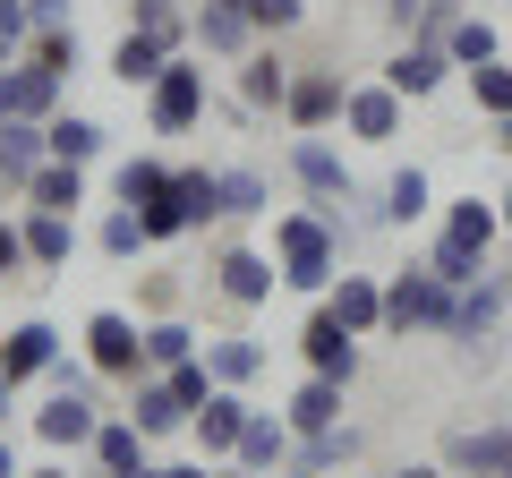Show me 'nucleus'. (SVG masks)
<instances>
[{
	"label": "nucleus",
	"instance_id": "obj_1",
	"mask_svg": "<svg viewBox=\"0 0 512 478\" xmlns=\"http://www.w3.org/2000/svg\"><path fill=\"white\" fill-rule=\"evenodd\" d=\"M274 265H282V291H299V299H325L333 291V274L350 265V222H342V205H282L274 214Z\"/></svg>",
	"mask_w": 512,
	"mask_h": 478
},
{
	"label": "nucleus",
	"instance_id": "obj_2",
	"mask_svg": "<svg viewBox=\"0 0 512 478\" xmlns=\"http://www.w3.org/2000/svg\"><path fill=\"white\" fill-rule=\"evenodd\" d=\"M495 239H504V214H495V197H453V205H436V239H427L419 257L461 291V282H478V274L495 265Z\"/></svg>",
	"mask_w": 512,
	"mask_h": 478
},
{
	"label": "nucleus",
	"instance_id": "obj_3",
	"mask_svg": "<svg viewBox=\"0 0 512 478\" xmlns=\"http://www.w3.org/2000/svg\"><path fill=\"white\" fill-rule=\"evenodd\" d=\"M444 325H453V282L436 274L427 257H410V265H393L384 274V333H436L444 342Z\"/></svg>",
	"mask_w": 512,
	"mask_h": 478
},
{
	"label": "nucleus",
	"instance_id": "obj_4",
	"mask_svg": "<svg viewBox=\"0 0 512 478\" xmlns=\"http://www.w3.org/2000/svg\"><path fill=\"white\" fill-rule=\"evenodd\" d=\"M205 103H214V86H205V52H171L163 77L146 86V129L154 137H188V129H205Z\"/></svg>",
	"mask_w": 512,
	"mask_h": 478
},
{
	"label": "nucleus",
	"instance_id": "obj_5",
	"mask_svg": "<svg viewBox=\"0 0 512 478\" xmlns=\"http://www.w3.org/2000/svg\"><path fill=\"white\" fill-rule=\"evenodd\" d=\"M504 316H512V274H478V282H461L453 291V325H444V342L461 350V359H495V333H504Z\"/></svg>",
	"mask_w": 512,
	"mask_h": 478
},
{
	"label": "nucleus",
	"instance_id": "obj_6",
	"mask_svg": "<svg viewBox=\"0 0 512 478\" xmlns=\"http://www.w3.org/2000/svg\"><path fill=\"white\" fill-rule=\"evenodd\" d=\"M205 282H214V299L222 308H265V299L282 291V265H274V248H248V239H231V248H214V265H205Z\"/></svg>",
	"mask_w": 512,
	"mask_h": 478
},
{
	"label": "nucleus",
	"instance_id": "obj_7",
	"mask_svg": "<svg viewBox=\"0 0 512 478\" xmlns=\"http://www.w3.org/2000/svg\"><path fill=\"white\" fill-rule=\"evenodd\" d=\"M77 342H86V359L103 368V385H128V376H146V316H128V308H94Z\"/></svg>",
	"mask_w": 512,
	"mask_h": 478
},
{
	"label": "nucleus",
	"instance_id": "obj_8",
	"mask_svg": "<svg viewBox=\"0 0 512 478\" xmlns=\"http://www.w3.org/2000/svg\"><path fill=\"white\" fill-rule=\"evenodd\" d=\"M342 94H350V77L333 69V60H308V69H291V94H282V129H291V137H325L333 120H342Z\"/></svg>",
	"mask_w": 512,
	"mask_h": 478
},
{
	"label": "nucleus",
	"instance_id": "obj_9",
	"mask_svg": "<svg viewBox=\"0 0 512 478\" xmlns=\"http://www.w3.org/2000/svg\"><path fill=\"white\" fill-rule=\"evenodd\" d=\"M299 359H308V376H333V385H350V376L367 368V342H359V333H350L342 316L325 308V299H316L308 325H299Z\"/></svg>",
	"mask_w": 512,
	"mask_h": 478
},
{
	"label": "nucleus",
	"instance_id": "obj_10",
	"mask_svg": "<svg viewBox=\"0 0 512 478\" xmlns=\"http://www.w3.org/2000/svg\"><path fill=\"white\" fill-rule=\"evenodd\" d=\"M291 180H299V197H316V205H359V180H350V154L333 146V137H291Z\"/></svg>",
	"mask_w": 512,
	"mask_h": 478
},
{
	"label": "nucleus",
	"instance_id": "obj_11",
	"mask_svg": "<svg viewBox=\"0 0 512 478\" xmlns=\"http://www.w3.org/2000/svg\"><path fill=\"white\" fill-rule=\"evenodd\" d=\"M111 410H103V393H43V410H35V444L43 453H86L94 444V427H103Z\"/></svg>",
	"mask_w": 512,
	"mask_h": 478
},
{
	"label": "nucleus",
	"instance_id": "obj_12",
	"mask_svg": "<svg viewBox=\"0 0 512 478\" xmlns=\"http://www.w3.org/2000/svg\"><path fill=\"white\" fill-rule=\"evenodd\" d=\"M402 120H410V103L384 86V77H367V86L350 77V94H342V137H350V146H393Z\"/></svg>",
	"mask_w": 512,
	"mask_h": 478
},
{
	"label": "nucleus",
	"instance_id": "obj_13",
	"mask_svg": "<svg viewBox=\"0 0 512 478\" xmlns=\"http://www.w3.org/2000/svg\"><path fill=\"white\" fill-rule=\"evenodd\" d=\"M453 52H444V43H427V35H402L393 43V60H384V86L402 94V103H427V94H444L453 86Z\"/></svg>",
	"mask_w": 512,
	"mask_h": 478
},
{
	"label": "nucleus",
	"instance_id": "obj_14",
	"mask_svg": "<svg viewBox=\"0 0 512 478\" xmlns=\"http://www.w3.org/2000/svg\"><path fill=\"white\" fill-rule=\"evenodd\" d=\"M291 69H299V60H282L274 43H256L248 60H231V94H239V111H248V120H282V94H291Z\"/></svg>",
	"mask_w": 512,
	"mask_h": 478
},
{
	"label": "nucleus",
	"instance_id": "obj_15",
	"mask_svg": "<svg viewBox=\"0 0 512 478\" xmlns=\"http://www.w3.org/2000/svg\"><path fill=\"white\" fill-rule=\"evenodd\" d=\"M436 461H444L453 478H512V419H487V427H453Z\"/></svg>",
	"mask_w": 512,
	"mask_h": 478
},
{
	"label": "nucleus",
	"instance_id": "obj_16",
	"mask_svg": "<svg viewBox=\"0 0 512 478\" xmlns=\"http://www.w3.org/2000/svg\"><path fill=\"white\" fill-rule=\"evenodd\" d=\"M86 461H94V478H146V470H154V436L120 410V419H103V427H94Z\"/></svg>",
	"mask_w": 512,
	"mask_h": 478
},
{
	"label": "nucleus",
	"instance_id": "obj_17",
	"mask_svg": "<svg viewBox=\"0 0 512 478\" xmlns=\"http://www.w3.org/2000/svg\"><path fill=\"white\" fill-rule=\"evenodd\" d=\"M248 419H256L248 393H239V385H214V402L188 419V436H197V453H205V461H231V453H239V436H248Z\"/></svg>",
	"mask_w": 512,
	"mask_h": 478
},
{
	"label": "nucleus",
	"instance_id": "obj_18",
	"mask_svg": "<svg viewBox=\"0 0 512 478\" xmlns=\"http://www.w3.org/2000/svg\"><path fill=\"white\" fill-rule=\"evenodd\" d=\"M60 350H69V342H60V325H52V316H18V325L0 333V368L18 376V385H43Z\"/></svg>",
	"mask_w": 512,
	"mask_h": 478
},
{
	"label": "nucleus",
	"instance_id": "obj_19",
	"mask_svg": "<svg viewBox=\"0 0 512 478\" xmlns=\"http://www.w3.org/2000/svg\"><path fill=\"white\" fill-rule=\"evenodd\" d=\"M325 308L342 316L359 342H376V333H384V274H350V265H342V274H333V291H325Z\"/></svg>",
	"mask_w": 512,
	"mask_h": 478
},
{
	"label": "nucleus",
	"instance_id": "obj_20",
	"mask_svg": "<svg viewBox=\"0 0 512 478\" xmlns=\"http://www.w3.org/2000/svg\"><path fill=\"white\" fill-rule=\"evenodd\" d=\"M291 453H299V436H291V419H282V410H256L248 419V436H239V470L248 478H274V470H291Z\"/></svg>",
	"mask_w": 512,
	"mask_h": 478
},
{
	"label": "nucleus",
	"instance_id": "obj_21",
	"mask_svg": "<svg viewBox=\"0 0 512 478\" xmlns=\"http://www.w3.org/2000/svg\"><path fill=\"white\" fill-rule=\"evenodd\" d=\"M188 43H197L205 60H248L256 52V26H248V9H214V0H197V26H188Z\"/></svg>",
	"mask_w": 512,
	"mask_h": 478
},
{
	"label": "nucleus",
	"instance_id": "obj_22",
	"mask_svg": "<svg viewBox=\"0 0 512 478\" xmlns=\"http://www.w3.org/2000/svg\"><path fill=\"white\" fill-rule=\"evenodd\" d=\"M436 180H427L419 163H402L393 180H384V197H376V222H393V231H419V222H436Z\"/></svg>",
	"mask_w": 512,
	"mask_h": 478
},
{
	"label": "nucleus",
	"instance_id": "obj_23",
	"mask_svg": "<svg viewBox=\"0 0 512 478\" xmlns=\"http://www.w3.org/2000/svg\"><path fill=\"white\" fill-rule=\"evenodd\" d=\"M52 163V137H43V120H0V197H18L35 171Z\"/></svg>",
	"mask_w": 512,
	"mask_h": 478
},
{
	"label": "nucleus",
	"instance_id": "obj_24",
	"mask_svg": "<svg viewBox=\"0 0 512 478\" xmlns=\"http://www.w3.org/2000/svg\"><path fill=\"white\" fill-rule=\"evenodd\" d=\"M128 419H137V427H146V436L154 444H163V436H188V410H180V393H171V376H128Z\"/></svg>",
	"mask_w": 512,
	"mask_h": 478
},
{
	"label": "nucleus",
	"instance_id": "obj_25",
	"mask_svg": "<svg viewBox=\"0 0 512 478\" xmlns=\"http://www.w3.org/2000/svg\"><path fill=\"white\" fill-rule=\"evenodd\" d=\"M205 368H214V385H239V393H248L256 376L274 368V350L256 342V333H205Z\"/></svg>",
	"mask_w": 512,
	"mask_h": 478
},
{
	"label": "nucleus",
	"instance_id": "obj_26",
	"mask_svg": "<svg viewBox=\"0 0 512 478\" xmlns=\"http://www.w3.org/2000/svg\"><path fill=\"white\" fill-rule=\"evenodd\" d=\"M342 393H350V385H333V376H299L291 402H282L291 436H325V427H342Z\"/></svg>",
	"mask_w": 512,
	"mask_h": 478
},
{
	"label": "nucleus",
	"instance_id": "obj_27",
	"mask_svg": "<svg viewBox=\"0 0 512 478\" xmlns=\"http://www.w3.org/2000/svg\"><path fill=\"white\" fill-rule=\"evenodd\" d=\"M43 137H52V154H60V163H86V171L111 154V129H103V120H86V111H69V103H60L52 120H43Z\"/></svg>",
	"mask_w": 512,
	"mask_h": 478
},
{
	"label": "nucleus",
	"instance_id": "obj_28",
	"mask_svg": "<svg viewBox=\"0 0 512 478\" xmlns=\"http://www.w3.org/2000/svg\"><path fill=\"white\" fill-rule=\"evenodd\" d=\"M26 257H35V274H69V257H77V214H35L26 205Z\"/></svg>",
	"mask_w": 512,
	"mask_h": 478
},
{
	"label": "nucleus",
	"instance_id": "obj_29",
	"mask_svg": "<svg viewBox=\"0 0 512 478\" xmlns=\"http://www.w3.org/2000/svg\"><path fill=\"white\" fill-rule=\"evenodd\" d=\"M60 94H69V77L35 69V60H9V120H52Z\"/></svg>",
	"mask_w": 512,
	"mask_h": 478
},
{
	"label": "nucleus",
	"instance_id": "obj_30",
	"mask_svg": "<svg viewBox=\"0 0 512 478\" xmlns=\"http://www.w3.org/2000/svg\"><path fill=\"white\" fill-rule=\"evenodd\" d=\"M18 197L35 205V214H77V205H86V163H60V154H52V163L18 188Z\"/></svg>",
	"mask_w": 512,
	"mask_h": 478
},
{
	"label": "nucleus",
	"instance_id": "obj_31",
	"mask_svg": "<svg viewBox=\"0 0 512 478\" xmlns=\"http://www.w3.org/2000/svg\"><path fill=\"white\" fill-rule=\"evenodd\" d=\"M222 222H274V180H265L256 163L222 171Z\"/></svg>",
	"mask_w": 512,
	"mask_h": 478
},
{
	"label": "nucleus",
	"instance_id": "obj_32",
	"mask_svg": "<svg viewBox=\"0 0 512 478\" xmlns=\"http://www.w3.org/2000/svg\"><path fill=\"white\" fill-rule=\"evenodd\" d=\"M120 9H128V26H137V35H154L163 52H197V43H188L197 9H180V0H120Z\"/></svg>",
	"mask_w": 512,
	"mask_h": 478
},
{
	"label": "nucleus",
	"instance_id": "obj_33",
	"mask_svg": "<svg viewBox=\"0 0 512 478\" xmlns=\"http://www.w3.org/2000/svg\"><path fill=\"white\" fill-rule=\"evenodd\" d=\"M163 188H171L163 154H120V163H111V205H154Z\"/></svg>",
	"mask_w": 512,
	"mask_h": 478
},
{
	"label": "nucleus",
	"instance_id": "obj_34",
	"mask_svg": "<svg viewBox=\"0 0 512 478\" xmlns=\"http://www.w3.org/2000/svg\"><path fill=\"white\" fill-rule=\"evenodd\" d=\"M163 60H171V52H163V43H154V35H137V26H128V35L111 43V77H120L128 94H146L154 77H163Z\"/></svg>",
	"mask_w": 512,
	"mask_h": 478
},
{
	"label": "nucleus",
	"instance_id": "obj_35",
	"mask_svg": "<svg viewBox=\"0 0 512 478\" xmlns=\"http://www.w3.org/2000/svg\"><path fill=\"white\" fill-rule=\"evenodd\" d=\"M205 350V333L188 325V316H146V368L163 376V368H180V359H197Z\"/></svg>",
	"mask_w": 512,
	"mask_h": 478
},
{
	"label": "nucleus",
	"instance_id": "obj_36",
	"mask_svg": "<svg viewBox=\"0 0 512 478\" xmlns=\"http://www.w3.org/2000/svg\"><path fill=\"white\" fill-rule=\"evenodd\" d=\"M444 52H453V69H478V60H504L512 43H504V26H495V18H478V9H461V26L444 35Z\"/></svg>",
	"mask_w": 512,
	"mask_h": 478
},
{
	"label": "nucleus",
	"instance_id": "obj_37",
	"mask_svg": "<svg viewBox=\"0 0 512 478\" xmlns=\"http://www.w3.org/2000/svg\"><path fill=\"white\" fill-rule=\"evenodd\" d=\"M359 453H367V436L342 419V427H325V436H299V453H291V461H308L316 478H333V470H350Z\"/></svg>",
	"mask_w": 512,
	"mask_h": 478
},
{
	"label": "nucleus",
	"instance_id": "obj_38",
	"mask_svg": "<svg viewBox=\"0 0 512 478\" xmlns=\"http://www.w3.org/2000/svg\"><path fill=\"white\" fill-rule=\"evenodd\" d=\"M171 188H180V205H188V222H222V171L214 163H171Z\"/></svg>",
	"mask_w": 512,
	"mask_h": 478
},
{
	"label": "nucleus",
	"instance_id": "obj_39",
	"mask_svg": "<svg viewBox=\"0 0 512 478\" xmlns=\"http://www.w3.org/2000/svg\"><path fill=\"white\" fill-rule=\"evenodd\" d=\"M94 248H103V257H120V265H137V257H146L154 239H146V222H137V205H111V214L94 222Z\"/></svg>",
	"mask_w": 512,
	"mask_h": 478
},
{
	"label": "nucleus",
	"instance_id": "obj_40",
	"mask_svg": "<svg viewBox=\"0 0 512 478\" xmlns=\"http://www.w3.org/2000/svg\"><path fill=\"white\" fill-rule=\"evenodd\" d=\"M461 77H470V111H478V120H504V111H512V52L504 60H478V69H461Z\"/></svg>",
	"mask_w": 512,
	"mask_h": 478
},
{
	"label": "nucleus",
	"instance_id": "obj_41",
	"mask_svg": "<svg viewBox=\"0 0 512 478\" xmlns=\"http://www.w3.org/2000/svg\"><path fill=\"white\" fill-rule=\"evenodd\" d=\"M26 60L52 77H77V60H86V43H77V26H35V43H26Z\"/></svg>",
	"mask_w": 512,
	"mask_h": 478
},
{
	"label": "nucleus",
	"instance_id": "obj_42",
	"mask_svg": "<svg viewBox=\"0 0 512 478\" xmlns=\"http://www.w3.org/2000/svg\"><path fill=\"white\" fill-rule=\"evenodd\" d=\"M137 222H146V239L154 248H171V239H188L197 222H188V205H180V188H163L154 205H137Z\"/></svg>",
	"mask_w": 512,
	"mask_h": 478
},
{
	"label": "nucleus",
	"instance_id": "obj_43",
	"mask_svg": "<svg viewBox=\"0 0 512 478\" xmlns=\"http://www.w3.org/2000/svg\"><path fill=\"white\" fill-rule=\"evenodd\" d=\"M163 376H171V393H180V410H188V419H197V410L214 402V368H205V350H197V359H180V368H163Z\"/></svg>",
	"mask_w": 512,
	"mask_h": 478
},
{
	"label": "nucleus",
	"instance_id": "obj_44",
	"mask_svg": "<svg viewBox=\"0 0 512 478\" xmlns=\"http://www.w3.org/2000/svg\"><path fill=\"white\" fill-rule=\"evenodd\" d=\"M248 26H256V43H274L291 26H308V0H248Z\"/></svg>",
	"mask_w": 512,
	"mask_h": 478
},
{
	"label": "nucleus",
	"instance_id": "obj_45",
	"mask_svg": "<svg viewBox=\"0 0 512 478\" xmlns=\"http://www.w3.org/2000/svg\"><path fill=\"white\" fill-rule=\"evenodd\" d=\"M26 43H35V9H26V0H0V69L26 60Z\"/></svg>",
	"mask_w": 512,
	"mask_h": 478
},
{
	"label": "nucleus",
	"instance_id": "obj_46",
	"mask_svg": "<svg viewBox=\"0 0 512 478\" xmlns=\"http://www.w3.org/2000/svg\"><path fill=\"white\" fill-rule=\"evenodd\" d=\"M18 274H35V257H26V222L0 214V282H18Z\"/></svg>",
	"mask_w": 512,
	"mask_h": 478
},
{
	"label": "nucleus",
	"instance_id": "obj_47",
	"mask_svg": "<svg viewBox=\"0 0 512 478\" xmlns=\"http://www.w3.org/2000/svg\"><path fill=\"white\" fill-rule=\"evenodd\" d=\"M461 26V0H419V26H410V35H427V43H444Z\"/></svg>",
	"mask_w": 512,
	"mask_h": 478
},
{
	"label": "nucleus",
	"instance_id": "obj_48",
	"mask_svg": "<svg viewBox=\"0 0 512 478\" xmlns=\"http://www.w3.org/2000/svg\"><path fill=\"white\" fill-rule=\"evenodd\" d=\"M35 9V26H77V0H26Z\"/></svg>",
	"mask_w": 512,
	"mask_h": 478
},
{
	"label": "nucleus",
	"instance_id": "obj_49",
	"mask_svg": "<svg viewBox=\"0 0 512 478\" xmlns=\"http://www.w3.org/2000/svg\"><path fill=\"white\" fill-rule=\"evenodd\" d=\"M384 9V26H393V35H410V26H419V0H376Z\"/></svg>",
	"mask_w": 512,
	"mask_h": 478
},
{
	"label": "nucleus",
	"instance_id": "obj_50",
	"mask_svg": "<svg viewBox=\"0 0 512 478\" xmlns=\"http://www.w3.org/2000/svg\"><path fill=\"white\" fill-rule=\"evenodd\" d=\"M154 478H214V461H154Z\"/></svg>",
	"mask_w": 512,
	"mask_h": 478
},
{
	"label": "nucleus",
	"instance_id": "obj_51",
	"mask_svg": "<svg viewBox=\"0 0 512 478\" xmlns=\"http://www.w3.org/2000/svg\"><path fill=\"white\" fill-rule=\"evenodd\" d=\"M384 478H453V470H444V461H393Z\"/></svg>",
	"mask_w": 512,
	"mask_h": 478
},
{
	"label": "nucleus",
	"instance_id": "obj_52",
	"mask_svg": "<svg viewBox=\"0 0 512 478\" xmlns=\"http://www.w3.org/2000/svg\"><path fill=\"white\" fill-rule=\"evenodd\" d=\"M0 478H26V461H18V444H9V427H0Z\"/></svg>",
	"mask_w": 512,
	"mask_h": 478
},
{
	"label": "nucleus",
	"instance_id": "obj_53",
	"mask_svg": "<svg viewBox=\"0 0 512 478\" xmlns=\"http://www.w3.org/2000/svg\"><path fill=\"white\" fill-rule=\"evenodd\" d=\"M9 410H18V376L0 368V427H9Z\"/></svg>",
	"mask_w": 512,
	"mask_h": 478
},
{
	"label": "nucleus",
	"instance_id": "obj_54",
	"mask_svg": "<svg viewBox=\"0 0 512 478\" xmlns=\"http://www.w3.org/2000/svg\"><path fill=\"white\" fill-rule=\"evenodd\" d=\"M487 129H495V154L512 163V111H504V120H487Z\"/></svg>",
	"mask_w": 512,
	"mask_h": 478
},
{
	"label": "nucleus",
	"instance_id": "obj_55",
	"mask_svg": "<svg viewBox=\"0 0 512 478\" xmlns=\"http://www.w3.org/2000/svg\"><path fill=\"white\" fill-rule=\"evenodd\" d=\"M495 214H504V239H512V180H504V197H495Z\"/></svg>",
	"mask_w": 512,
	"mask_h": 478
},
{
	"label": "nucleus",
	"instance_id": "obj_56",
	"mask_svg": "<svg viewBox=\"0 0 512 478\" xmlns=\"http://www.w3.org/2000/svg\"><path fill=\"white\" fill-rule=\"evenodd\" d=\"M26 478H69V461H43V470H26Z\"/></svg>",
	"mask_w": 512,
	"mask_h": 478
},
{
	"label": "nucleus",
	"instance_id": "obj_57",
	"mask_svg": "<svg viewBox=\"0 0 512 478\" xmlns=\"http://www.w3.org/2000/svg\"><path fill=\"white\" fill-rule=\"evenodd\" d=\"M214 478H248V470H239V461H214Z\"/></svg>",
	"mask_w": 512,
	"mask_h": 478
},
{
	"label": "nucleus",
	"instance_id": "obj_58",
	"mask_svg": "<svg viewBox=\"0 0 512 478\" xmlns=\"http://www.w3.org/2000/svg\"><path fill=\"white\" fill-rule=\"evenodd\" d=\"M274 478H316V470H308V461H291V470H274Z\"/></svg>",
	"mask_w": 512,
	"mask_h": 478
},
{
	"label": "nucleus",
	"instance_id": "obj_59",
	"mask_svg": "<svg viewBox=\"0 0 512 478\" xmlns=\"http://www.w3.org/2000/svg\"><path fill=\"white\" fill-rule=\"evenodd\" d=\"M0 120H9V69H0Z\"/></svg>",
	"mask_w": 512,
	"mask_h": 478
},
{
	"label": "nucleus",
	"instance_id": "obj_60",
	"mask_svg": "<svg viewBox=\"0 0 512 478\" xmlns=\"http://www.w3.org/2000/svg\"><path fill=\"white\" fill-rule=\"evenodd\" d=\"M214 9H248V0H214Z\"/></svg>",
	"mask_w": 512,
	"mask_h": 478
}]
</instances>
